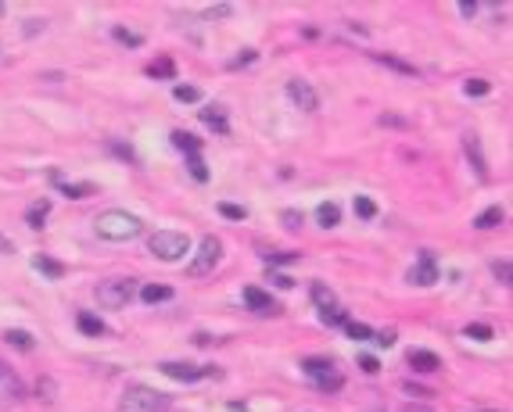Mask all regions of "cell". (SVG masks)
<instances>
[{
  "instance_id": "obj_24",
  "label": "cell",
  "mask_w": 513,
  "mask_h": 412,
  "mask_svg": "<svg viewBox=\"0 0 513 412\" xmlns=\"http://www.w3.org/2000/svg\"><path fill=\"white\" fill-rule=\"evenodd\" d=\"M4 337H8V344H15L18 351H33V348H36L33 333H26V330H8Z\"/></svg>"
},
{
  "instance_id": "obj_9",
  "label": "cell",
  "mask_w": 513,
  "mask_h": 412,
  "mask_svg": "<svg viewBox=\"0 0 513 412\" xmlns=\"http://www.w3.org/2000/svg\"><path fill=\"white\" fill-rule=\"evenodd\" d=\"M434 280H438L434 255H431V251H420V265H417V269H410V283H417V287H431Z\"/></svg>"
},
{
  "instance_id": "obj_31",
  "label": "cell",
  "mask_w": 513,
  "mask_h": 412,
  "mask_svg": "<svg viewBox=\"0 0 513 412\" xmlns=\"http://www.w3.org/2000/svg\"><path fill=\"white\" fill-rule=\"evenodd\" d=\"M467 337H474V341H492L495 337V330L488 326V323H467V330H463Z\"/></svg>"
},
{
  "instance_id": "obj_27",
  "label": "cell",
  "mask_w": 513,
  "mask_h": 412,
  "mask_svg": "<svg viewBox=\"0 0 513 412\" xmlns=\"http://www.w3.org/2000/svg\"><path fill=\"white\" fill-rule=\"evenodd\" d=\"M173 97H176L180 104H198V101H201V90H198V86H184V83H180V86H173Z\"/></svg>"
},
{
  "instance_id": "obj_15",
  "label": "cell",
  "mask_w": 513,
  "mask_h": 412,
  "mask_svg": "<svg viewBox=\"0 0 513 412\" xmlns=\"http://www.w3.org/2000/svg\"><path fill=\"white\" fill-rule=\"evenodd\" d=\"M302 370H305V373H309L312 380H323V377H330V373H337L330 359H316V355H312V359H305V362H302Z\"/></svg>"
},
{
  "instance_id": "obj_25",
  "label": "cell",
  "mask_w": 513,
  "mask_h": 412,
  "mask_svg": "<svg viewBox=\"0 0 513 412\" xmlns=\"http://www.w3.org/2000/svg\"><path fill=\"white\" fill-rule=\"evenodd\" d=\"M320 319H323L327 326H345V323H349V312H345V309H337V305H330V309L320 312Z\"/></svg>"
},
{
  "instance_id": "obj_45",
  "label": "cell",
  "mask_w": 513,
  "mask_h": 412,
  "mask_svg": "<svg viewBox=\"0 0 513 412\" xmlns=\"http://www.w3.org/2000/svg\"><path fill=\"white\" fill-rule=\"evenodd\" d=\"M230 15V4H219V8H208V18H226Z\"/></svg>"
},
{
  "instance_id": "obj_49",
  "label": "cell",
  "mask_w": 513,
  "mask_h": 412,
  "mask_svg": "<svg viewBox=\"0 0 513 412\" xmlns=\"http://www.w3.org/2000/svg\"><path fill=\"white\" fill-rule=\"evenodd\" d=\"M0 251H4V255H8V251H15V244H11V241H4V237H0Z\"/></svg>"
},
{
  "instance_id": "obj_40",
  "label": "cell",
  "mask_w": 513,
  "mask_h": 412,
  "mask_svg": "<svg viewBox=\"0 0 513 412\" xmlns=\"http://www.w3.org/2000/svg\"><path fill=\"white\" fill-rule=\"evenodd\" d=\"M373 341H377L380 348H391V344H395V330H380V333H373Z\"/></svg>"
},
{
  "instance_id": "obj_14",
  "label": "cell",
  "mask_w": 513,
  "mask_h": 412,
  "mask_svg": "<svg viewBox=\"0 0 513 412\" xmlns=\"http://www.w3.org/2000/svg\"><path fill=\"white\" fill-rule=\"evenodd\" d=\"M140 298H144L147 305L169 302V298H173V287H165V283H147V287H140Z\"/></svg>"
},
{
  "instance_id": "obj_21",
  "label": "cell",
  "mask_w": 513,
  "mask_h": 412,
  "mask_svg": "<svg viewBox=\"0 0 513 412\" xmlns=\"http://www.w3.org/2000/svg\"><path fill=\"white\" fill-rule=\"evenodd\" d=\"M316 219H320V226H323V229H330V226H337L341 208H337L334 201H327V205H320V208H316Z\"/></svg>"
},
{
  "instance_id": "obj_51",
  "label": "cell",
  "mask_w": 513,
  "mask_h": 412,
  "mask_svg": "<svg viewBox=\"0 0 513 412\" xmlns=\"http://www.w3.org/2000/svg\"><path fill=\"white\" fill-rule=\"evenodd\" d=\"M8 377H11V373L4 370V362H0V380H8Z\"/></svg>"
},
{
  "instance_id": "obj_6",
  "label": "cell",
  "mask_w": 513,
  "mask_h": 412,
  "mask_svg": "<svg viewBox=\"0 0 513 412\" xmlns=\"http://www.w3.org/2000/svg\"><path fill=\"white\" fill-rule=\"evenodd\" d=\"M244 305L252 312H262V316H276L280 312V305L269 298V290H262V287H244Z\"/></svg>"
},
{
  "instance_id": "obj_33",
  "label": "cell",
  "mask_w": 513,
  "mask_h": 412,
  "mask_svg": "<svg viewBox=\"0 0 513 412\" xmlns=\"http://www.w3.org/2000/svg\"><path fill=\"white\" fill-rule=\"evenodd\" d=\"M187 168H191V176H194L198 183H205V180H208V168H205L201 154H191V158H187Z\"/></svg>"
},
{
  "instance_id": "obj_18",
  "label": "cell",
  "mask_w": 513,
  "mask_h": 412,
  "mask_svg": "<svg viewBox=\"0 0 513 412\" xmlns=\"http://www.w3.org/2000/svg\"><path fill=\"white\" fill-rule=\"evenodd\" d=\"M173 147H180L187 158H191V154H201V140H198V137H191V133H184V130H176V133H173Z\"/></svg>"
},
{
  "instance_id": "obj_7",
  "label": "cell",
  "mask_w": 513,
  "mask_h": 412,
  "mask_svg": "<svg viewBox=\"0 0 513 412\" xmlns=\"http://www.w3.org/2000/svg\"><path fill=\"white\" fill-rule=\"evenodd\" d=\"M288 97H291L302 111H316V108H320V97H316V90H312L305 79H291V83H288Z\"/></svg>"
},
{
  "instance_id": "obj_48",
  "label": "cell",
  "mask_w": 513,
  "mask_h": 412,
  "mask_svg": "<svg viewBox=\"0 0 513 412\" xmlns=\"http://www.w3.org/2000/svg\"><path fill=\"white\" fill-rule=\"evenodd\" d=\"M36 29H43V22H36V18H29V25H26V33H29V36H33V33H36Z\"/></svg>"
},
{
  "instance_id": "obj_30",
  "label": "cell",
  "mask_w": 513,
  "mask_h": 412,
  "mask_svg": "<svg viewBox=\"0 0 513 412\" xmlns=\"http://www.w3.org/2000/svg\"><path fill=\"white\" fill-rule=\"evenodd\" d=\"M345 333H349L352 341H370V337H373V330H370L366 323H356V319L345 323Z\"/></svg>"
},
{
  "instance_id": "obj_19",
  "label": "cell",
  "mask_w": 513,
  "mask_h": 412,
  "mask_svg": "<svg viewBox=\"0 0 513 412\" xmlns=\"http://www.w3.org/2000/svg\"><path fill=\"white\" fill-rule=\"evenodd\" d=\"M147 76L151 79H176V65L169 62V57H158V62L147 65Z\"/></svg>"
},
{
  "instance_id": "obj_32",
  "label": "cell",
  "mask_w": 513,
  "mask_h": 412,
  "mask_svg": "<svg viewBox=\"0 0 513 412\" xmlns=\"http://www.w3.org/2000/svg\"><path fill=\"white\" fill-rule=\"evenodd\" d=\"M111 36H115L119 43H126V47H140V43H144V36H140V33H130V29H123V25L111 29Z\"/></svg>"
},
{
  "instance_id": "obj_17",
  "label": "cell",
  "mask_w": 513,
  "mask_h": 412,
  "mask_svg": "<svg viewBox=\"0 0 513 412\" xmlns=\"http://www.w3.org/2000/svg\"><path fill=\"white\" fill-rule=\"evenodd\" d=\"M76 326H79V333H86V337H101V333H104V323H101L94 312H79V316H76Z\"/></svg>"
},
{
  "instance_id": "obj_22",
  "label": "cell",
  "mask_w": 513,
  "mask_h": 412,
  "mask_svg": "<svg viewBox=\"0 0 513 412\" xmlns=\"http://www.w3.org/2000/svg\"><path fill=\"white\" fill-rule=\"evenodd\" d=\"M502 219H506V215H502V208H499V205H492V208H485V212L474 219V226H478V229H492V226H499Z\"/></svg>"
},
{
  "instance_id": "obj_5",
  "label": "cell",
  "mask_w": 513,
  "mask_h": 412,
  "mask_svg": "<svg viewBox=\"0 0 513 412\" xmlns=\"http://www.w3.org/2000/svg\"><path fill=\"white\" fill-rule=\"evenodd\" d=\"M219 258H222V241L219 237H205L198 255H194V262H191V276H208L219 265Z\"/></svg>"
},
{
  "instance_id": "obj_53",
  "label": "cell",
  "mask_w": 513,
  "mask_h": 412,
  "mask_svg": "<svg viewBox=\"0 0 513 412\" xmlns=\"http://www.w3.org/2000/svg\"><path fill=\"white\" fill-rule=\"evenodd\" d=\"M488 412H492V408H488Z\"/></svg>"
},
{
  "instance_id": "obj_36",
  "label": "cell",
  "mask_w": 513,
  "mask_h": 412,
  "mask_svg": "<svg viewBox=\"0 0 513 412\" xmlns=\"http://www.w3.org/2000/svg\"><path fill=\"white\" fill-rule=\"evenodd\" d=\"M380 126H395V130H410L413 122L402 119V115H380Z\"/></svg>"
},
{
  "instance_id": "obj_43",
  "label": "cell",
  "mask_w": 513,
  "mask_h": 412,
  "mask_svg": "<svg viewBox=\"0 0 513 412\" xmlns=\"http://www.w3.org/2000/svg\"><path fill=\"white\" fill-rule=\"evenodd\" d=\"M252 62H255V50H248V54L234 57V62H230V69H241V65H252Z\"/></svg>"
},
{
  "instance_id": "obj_44",
  "label": "cell",
  "mask_w": 513,
  "mask_h": 412,
  "mask_svg": "<svg viewBox=\"0 0 513 412\" xmlns=\"http://www.w3.org/2000/svg\"><path fill=\"white\" fill-rule=\"evenodd\" d=\"M273 283H276L280 290H291V287H295V280H291V276H283V273H276V276H273Z\"/></svg>"
},
{
  "instance_id": "obj_52",
  "label": "cell",
  "mask_w": 513,
  "mask_h": 412,
  "mask_svg": "<svg viewBox=\"0 0 513 412\" xmlns=\"http://www.w3.org/2000/svg\"><path fill=\"white\" fill-rule=\"evenodd\" d=\"M0 15H4V4H0Z\"/></svg>"
},
{
  "instance_id": "obj_37",
  "label": "cell",
  "mask_w": 513,
  "mask_h": 412,
  "mask_svg": "<svg viewBox=\"0 0 513 412\" xmlns=\"http://www.w3.org/2000/svg\"><path fill=\"white\" fill-rule=\"evenodd\" d=\"M492 86H488V79H467V93L470 97H485Z\"/></svg>"
},
{
  "instance_id": "obj_47",
  "label": "cell",
  "mask_w": 513,
  "mask_h": 412,
  "mask_svg": "<svg viewBox=\"0 0 513 412\" xmlns=\"http://www.w3.org/2000/svg\"><path fill=\"white\" fill-rule=\"evenodd\" d=\"M474 11H478V4H467V0H463V4H460V15H467V18H470Z\"/></svg>"
},
{
  "instance_id": "obj_42",
  "label": "cell",
  "mask_w": 513,
  "mask_h": 412,
  "mask_svg": "<svg viewBox=\"0 0 513 412\" xmlns=\"http://www.w3.org/2000/svg\"><path fill=\"white\" fill-rule=\"evenodd\" d=\"M359 370H363V373H377L380 366H377V359H373V355H363V359H359Z\"/></svg>"
},
{
  "instance_id": "obj_1",
  "label": "cell",
  "mask_w": 513,
  "mask_h": 412,
  "mask_svg": "<svg viewBox=\"0 0 513 412\" xmlns=\"http://www.w3.org/2000/svg\"><path fill=\"white\" fill-rule=\"evenodd\" d=\"M94 229H97V237L101 241H111V244H123V241H137L140 237V229L144 222L123 208H108L94 219Z\"/></svg>"
},
{
  "instance_id": "obj_20",
  "label": "cell",
  "mask_w": 513,
  "mask_h": 412,
  "mask_svg": "<svg viewBox=\"0 0 513 412\" xmlns=\"http://www.w3.org/2000/svg\"><path fill=\"white\" fill-rule=\"evenodd\" d=\"M47 212H50V201H47V198H40L36 205H29V212H26V222H29L33 229H40V226H43V219H47Z\"/></svg>"
},
{
  "instance_id": "obj_2",
  "label": "cell",
  "mask_w": 513,
  "mask_h": 412,
  "mask_svg": "<svg viewBox=\"0 0 513 412\" xmlns=\"http://www.w3.org/2000/svg\"><path fill=\"white\" fill-rule=\"evenodd\" d=\"M147 251L162 262H180L187 251H191V241H187V233L180 229H158L154 237L147 241Z\"/></svg>"
},
{
  "instance_id": "obj_26",
  "label": "cell",
  "mask_w": 513,
  "mask_h": 412,
  "mask_svg": "<svg viewBox=\"0 0 513 412\" xmlns=\"http://www.w3.org/2000/svg\"><path fill=\"white\" fill-rule=\"evenodd\" d=\"M62 194H65V198H72V201H79V198L97 194V187H94V183H65V187H62Z\"/></svg>"
},
{
  "instance_id": "obj_29",
  "label": "cell",
  "mask_w": 513,
  "mask_h": 412,
  "mask_svg": "<svg viewBox=\"0 0 513 412\" xmlns=\"http://www.w3.org/2000/svg\"><path fill=\"white\" fill-rule=\"evenodd\" d=\"M262 258L269 265H291V262H298V251H262Z\"/></svg>"
},
{
  "instance_id": "obj_3",
  "label": "cell",
  "mask_w": 513,
  "mask_h": 412,
  "mask_svg": "<svg viewBox=\"0 0 513 412\" xmlns=\"http://www.w3.org/2000/svg\"><path fill=\"white\" fill-rule=\"evenodd\" d=\"M173 398L162 394V391H151V387H130L119 401V412H169Z\"/></svg>"
},
{
  "instance_id": "obj_12",
  "label": "cell",
  "mask_w": 513,
  "mask_h": 412,
  "mask_svg": "<svg viewBox=\"0 0 513 412\" xmlns=\"http://www.w3.org/2000/svg\"><path fill=\"white\" fill-rule=\"evenodd\" d=\"M201 122H205L208 130H215L219 137H226V133H230V122H226V111H222L219 104H212V108H201Z\"/></svg>"
},
{
  "instance_id": "obj_23",
  "label": "cell",
  "mask_w": 513,
  "mask_h": 412,
  "mask_svg": "<svg viewBox=\"0 0 513 412\" xmlns=\"http://www.w3.org/2000/svg\"><path fill=\"white\" fill-rule=\"evenodd\" d=\"M309 294H312V302L320 305V312L334 305V290H330L327 283H312V290H309Z\"/></svg>"
},
{
  "instance_id": "obj_50",
  "label": "cell",
  "mask_w": 513,
  "mask_h": 412,
  "mask_svg": "<svg viewBox=\"0 0 513 412\" xmlns=\"http://www.w3.org/2000/svg\"><path fill=\"white\" fill-rule=\"evenodd\" d=\"M402 412H431V408H424V405H406Z\"/></svg>"
},
{
  "instance_id": "obj_8",
  "label": "cell",
  "mask_w": 513,
  "mask_h": 412,
  "mask_svg": "<svg viewBox=\"0 0 513 412\" xmlns=\"http://www.w3.org/2000/svg\"><path fill=\"white\" fill-rule=\"evenodd\" d=\"M165 377H173V380H201L212 373V366H191V362H162L158 366Z\"/></svg>"
},
{
  "instance_id": "obj_28",
  "label": "cell",
  "mask_w": 513,
  "mask_h": 412,
  "mask_svg": "<svg viewBox=\"0 0 513 412\" xmlns=\"http://www.w3.org/2000/svg\"><path fill=\"white\" fill-rule=\"evenodd\" d=\"M352 208H356V215H359V219H366V222H370V219H377V205H373L370 198H363V194H356V205H352Z\"/></svg>"
},
{
  "instance_id": "obj_10",
  "label": "cell",
  "mask_w": 513,
  "mask_h": 412,
  "mask_svg": "<svg viewBox=\"0 0 513 412\" xmlns=\"http://www.w3.org/2000/svg\"><path fill=\"white\" fill-rule=\"evenodd\" d=\"M406 362L413 366V373H434L441 366V359L434 355V351H427V348H413L406 355Z\"/></svg>"
},
{
  "instance_id": "obj_11",
  "label": "cell",
  "mask_w": 513,
  "mask_h": 412,
  "mask_svg": "<svg viewBox=\"0 0 513 412\" xmlns=\"http://www.w3.org/2000/svg\"><path fill=\"white\" fill-rule=\"evenodd\" d=\"M463 151H467L474 172L481 176V180H488V165H485V154H481V140H478V133H467V137H463Z\"/></svg>"
},
{
  "instance_id": "obj_41",
  "label": "cell",
  "mask_w": 513,
  "mask_h": 412,
  "mask_svg": "<svg viewBox=\"0 0 513 412\" xmlns=\"http://www.w3.org/2000/svg\"><path fill=\"white\" fill-rule=\"evenodd\" d=\"M111 151H115L119 158H126V161H137V154H133V147H126V144H111Z\"/></svg>"
},
{
  "instance_id": "obj_35",
  "label": "cell",
  "mask_w": 513,
  "mask_h": 412,
  "mask_svg": "<svg viewBox=\"0 0 513 412\" xmlns=\"http://www.w3.org/2000/svg\"><path fill=\"white\" fill-rule=\"evenodd\" d=\"M219 215H226V219H248V208H244V205H230V201H222V205H219Z\"/></svg>"
},
{
  "instance_id": "obj_4",
  "label": "cell",
  "mask_w": 513,
  "mask_h": 412,
  "mask_svg": "<svg viewBox=\"0 0 513 412\" xmlns=\"http://www.w3.org/2000/svg\"><path fill=\"white\" fill-rule=\"evenodd\" d=\"M137 294V280L130 276H111L97 287V305L101 309H126Z\"/></svg>"
},
{
  "instance_id": "obj_46",
  "label": "cell",
  "mask_w": 513,
  "mask_h": 412,
  "mask_svg": "<svg viewBox=\"0 0 513 412\" xmlns=\"http://www.w3.org/2000/svg\"><path fill=\"white\" fill-rule=\"evenodd\" d=\"M406 394H413V398H427L431 391H424V387H413V384H406Z\"/></svg>"
},
{
  "instance_id": "obj_39",
  "label": "cell",
  "mask_w": 513,
  "mask_h": 412,
  "mask_svg": "<svg viewBox=\"0 0 513 412\" xmlns=\"http://www.w3.org/2000/svg\"><path fill=\"white\" fill-rule=\"evenodd\" d=\"M495 276L502 287H509V262H495Z\"/></svg>"
},
{
  "instance_id": "obj_13",
  "label": "cell",
  "mask_w": 513,
  "mask_h": 412,
  "mask_svg": "<svg viewBox=\"0 0 513 412\" xmlns=\"http://www.w3.org/2000/svg\"><path fill=\"white\" fill-rule=\"evenodd\" d=\"M33 265H36L47 280H62V276H65V265H62L58 258H50V255H36V258H33Z\"/></svg>"
},
{
  "instance_id": "obj_16",
  "label": "cell",
  "mask_w": 513,
  "mask_h": 412,
  "mask_svg": "<svg viewBox=\"0 0 513 412\" xmlns=\"http://www.w3.org/2000/svg\"><path fill=\"white\" fill-rule=\"evenodd\" d=\"M373 62L395 69V72H402V76H417V65L413 62H402V57H395V54H373Z\"/></svg>"
},
{
  "instance_id": "obj_38",
  "label": "cell",
  "mask_w": 513,
  "mask_h": 412,
  "mask_svg": "<svg viewBox=\"0 0 513 412\" xmlns=\"http://www.w3.org/2000/svg\"><path fill=\"white\" fill-rule=\"evenodd\" d=\"M280 219H283V226H288V229H298V226H302V212H295V208H288Z\"/></svg>"
},
{
  "instance_id": "obj_34",
  "label": "cell",
  "mask_w": 513,
  "mask_h": 412,
  "mask_svg": "<svg viewBox=\"0 0 513 412\" xmlns=\"http://www.w3.org/2000/svg\"><path fill=\"white\" fill-rule=\"evenodd\" d=\"M316 387H320L323 394H334V391H341V387H345V380H341V373H330V377L316 380Z\"/></svg>"
}]
</instances>
